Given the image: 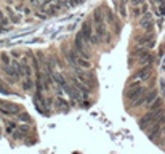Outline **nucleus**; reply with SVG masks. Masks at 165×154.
Segmentation results:
<instances>
[{
	"instance_id": "f257e3e1",
	"label": "nucleus",
	"mask_w": 165,
	"mask_h": 154,
	"mask_svg": "<svg viewBox=\"0 0 165 154\" xmlns=\"http://www.w3.org/2000/svg\"><path fill=\"white\" fill-rule=\"evenodd\" d=\"M18 106L15 104H10V103H3L2 108H0V113H2L3 116H10V114H16L18 113Z\"/></svg>"
},
{
	"instance_id": "f03ea898",
	"label": "nucleus",
	"mask_w": 165,
	"mask_h": 154,
	"mask_svg": "<svg viewBox=\"0 0 165 154\" xmlns=\"http://www.w3.org/2000/svg\"><path fill=\"white\" fill-rule=\"evenodd\" d=\"M22 88H24V90H32V88H34V80H32V79H26L24 80V83H22Z\"/></svg>"
},
{
	"instance_id": "7ed1b4c3",
	"label": "nucleus",
	"mask_w": 165,
	"mask_h": 154,
	"mask_svg": "<svg viewBox=\"0 0 165 154\" xmlns=\"http://www.w3.org/2000/svg\"><path fill=\"white\" fill-rule=\"evenodd\" d=\"M7 13H8V16H10L11 23H18V21H20V20H18V16H16L15 13L11 11V8H7Z\"/></svg>"
},
{
	"instance_id": "20e7f679",
	"label": "nucleus",
	"mask_w": 165,
	"mask_h": 154,
	"mask_svg": "<svg viewBox=\"0 0 165 154\" xmlns=\"http://www.w3.org/2000/svg\"><path fill=\"white\" fill-rule=\"evenodd\" d=\"M0 24H2V26H7V24H8L7 16H3V13H2V11H0Z\"/></svg>"
},
{
	"instance_id": "39448f33",
	"label": "nucleus",
	"mask_w": 165,
	"mask_h": 154,
	"mask_svg": "<svg viewBox=\"0 0 165 154\" xmlns=\"http://www.w3.org/2000/svg\"><path fill=\"white\" fill-rule=\"evenodd\" d=\"M15 128H16L15 124H11V122L7 124V132H8V133H13V130H15Z\"/></svg>"
},
{
	"instance_id": "423d86ee",
	"label": "nucleus",
	"mask_w": 165,
	"mask_h": 154,
	"mask_svg": "<svg viewBox=\"0 0 165 154\" xmlns=\"http://www.w3.org/2000/svg\"><path fill=\"white\" fill-rule=\"evenodd\" d=\"M2 63H3V66H5V64H10V56L3 53V55H2Z\"/></svg>"
},
{
	"instance_id": "0eeeda50",
	"label": "nucleus",
	"mask_w": 165,
	"mask_h": 154,
	"mask_svg": "<svg viewBox=\"0 0 165 154\" xmlns=\"http://www.w3.org/2000/svg\"><path fill=\"white\" fill-rule=\"evenodd\" d=\"M20 119H21V120H24V122H27V120H29V116H27V114H24V113H22V114L20 116Z\"/></svg>"
}]
</instances>
